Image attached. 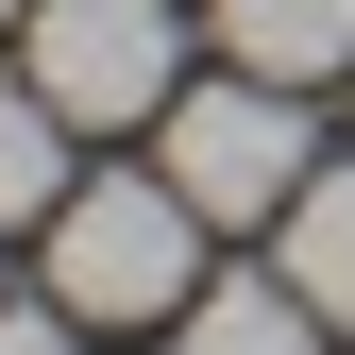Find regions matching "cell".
Instances as JSON below:
<instances>
[{
    "instance_id": "obj_5",
    "label": "cell",
    "mask_w": 355,
    "mask_h": 355,
    "mask_svg": "<svg viewBox=\"0 0 355 355\" xmlns=\"http://www.w3.org/2000/svg\"><path fill=\"white\" fill-rule=\"evenodd\" d=\"M220 51L271 85H322V68H355V0H220Z\"/></svg>"
},
{
    "instance_id": "obj_4",
    "label": "cell",
    "mask_w": 355,
    "mask_h": 355,
    "mask_svg": "<svg viewBox=\"0 0 355 355\" xmlns=\"http://www.w3.org/2000/svg\"><path fill=\"white\" fill-rule=\"evenodd\" d=\"M338 322L304 304L288 271H203V304H187V355H322Z\"/></svg>"
},
{
    "instance_id": "obj_2",
    "label": "cell",
    "mask_w": 355,
    "mask_h": 355,
    "mask_svg": "<svg viewBox=\"0 0 355 355\" xmlns=\"http://www.w3.org/2000/svg\"><path fill=\"white\" fill-rule=\"evenodd\" d=\"M169 187H187L220 237H254V220H288L304 187H322V136H304V102H288L271 68L187 85V102H169Z\"/></svg>"
},
{
    "instance_id": "obj_6",
    "label": "cell",
    "mask_w": 355,
    "mask_h": 355,
    "mask_svg": "<svg viewBox=\"0 0 355 355\" xmlns=\"http://www.w3.org/2000/svg\"><path fill=\"white\" fill-rule=\"evenodd\" d=\"M68 203V102L51 85H0V237Z\"/></svg>"
},
{
    "instance_id": "obj_9",
    "label": "cell",
    "mask_w": 355,
    "mask_h": 355,
    "mask_svg": "<svg viewBox=\"0 0 355 355\" xmlns=\"http://www.w3.org/2000/svg\"><path fill=\"white\" fill-rule=\"evenodd\" d=\"M0 17H34V0H0Z\"/></svg>"
},
{
    "instance_id": "obj_3",
    "label": "cell",
    "mask_w": 355,
    "mask_h": 355,
    "mask_svg": "<svg viewBox=\"0 0 355 355\" xmlns=\"http://www.w3.org/2000/svg\"><path fill=\"white\" fill-rule=\"evenodd\" d=\"M34 85L68 102V136L85 119H169L187 102V34H169V0H34Z\"/></svg>"
},
{
    "instance_id": "obj_1",
    "label": "cell",
    "mask_w": 355,
    "mask_h": 355,
    "mask_svg": "<svg viewBox=\"0 0 355 355\" xmlns=\"http://www.w3.org/2000/svg\"><path fill=\"white\" fill-rule=\"evenodd\" d=\"M203 237H220V220L169 187V169L68 187L51 203V304H68V322H119V338H136V322H187V304H203Z\"/></svg>"
},
{
    "instance_id": "obj_8",
    "label": "cell",
    "mask_w": 355,
    "mask_h": 355,
    "mask_svg": "<svg viewBox=\"0 0 355 355\" xmlns=\"http://www.w3.org/2000/svg\"><path fill=\"white\" fill-rule=\"evenodd\" d=\"M0 355H85V322L68 304H0Z\"/></svg>"
},
{
    "instance_id": "obj_7",
    "label": "cell",
    "mask_w": 355,
    "mask_h": 355,
    "mask_svg": "<svg viewBox=\"0 0 355 355\" xmlns=\"http://www.w3.org/2000/svg\"><path fill=\"white\" fill-rule=\"evenodd\" d=\"M288 288L322 304L338 338H355V169H322V187L288 203Z\"/></svg>"
}]
</instances>
